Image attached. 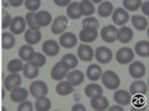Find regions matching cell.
<instances>
[{"label": "cell", "mask_w": 149, "mask_h": 111, "mask_svg": "<svg viewBox=\"0 0 149 111\" xmlns=\"http://www.w3.org/2000/svg\"><path fill=\"white\" fill-rule=\"evenodd\" d=\"M103 86L108 89H117L120 87V77L112 70H107L101 75Z\"/></svg>", "instance_id": "obj_1"}, {"label": "cell", "mask_w": 149, "mask_h": 111, "mask_svg": "<svg viewBox=\"0 0 149 111\" xmlns=\"http://www.w3.org/2000/svg\"><path fill=\"white\" fill-rule=\"evenodd\" d=\"M69 73V68L63 61L56 63L51 69V78L54 80H63Z\"/></svg>", "instance_id": "obj_2"}, {"label": "cell", "mask_w": 149, "mask_h": 111, "mask_svg": "<svg viewBox=\"0 0 149 111\" xmlns=\"http://www.w3.org/2000/svg\"><path fill=\"white\" fill-rule=\"evenodd\" d=\"M29 92L33 97L46 96L47 92H49V87L42 80H36V82H32L31 86H29Z\"/></svg>", "instance_id": "obj_3"}, {"label": "cell", "mask_w": 149, "mask_h": 111, "mask_svg": "<svg viewBox=\"0 0 149 111\" xmlns=\"http://www.w3.org/2000/svg\"><path fill=\"white\" fill-rule=\"evenodd\" d=\"M26 27H27V24H26L24 18L21 17V15H18V17L12 18V22H10L9 28H10V33H12V35H21V33L24 32Z\"/></svg>", "instance_id": "obj_4"}, {"label": "cell", "mask_w": 149, "mask_h": 111, "mask_svg": "<svg viewBox=\"0 0 149 111\" xmlns=\"http://www.w3.org/2000/svg\"><path fill=\"white\" fill-rule=\"evenodd\" d=\"M111 15H112V21L116 26H125L130 18L129 13L124 8H116Z\"/></svg>", "instance_id": "obj_5"}, {"label": "cell", "mask_w": 149, "mask_h": 111, "mask_svg": "<svg viewBox=\"0 0 149 111\" xmlns=\"http://www.w3.org/2000/svg\"><path fill=\"white\" fill-rule=\"evenodd\" d=\"M113 54L108 47H104V46H100L96 50V60L101 64H108L112 60Z\"/></svg>", "instance_id": "obj_6"}, {"label": "cell", "mask_w": 149, "mask_h": 111, "mask_svg": "<svg viewBox=\"0 0 149 111\" xmlns=\"http://www.w3.org/2000/svg\"><path fill=\"white\" fill-rule=\"evenodd\" d=\"M68 27V18L65 15H59L55 18V21L52 22V26H51V31L52 33L55 35H61V33L65 32Z\"/></svg>", "instance_id": "obj_7"}, {"label": "cell", "mask_w": 149, "mask_h": 111, "mask_svg": "<svg viewBox=\"0 0 149 111\" xmlns=\"http://www.w3.org/2000/svg\"><path fill=\"white\" fill-rule=\"evenodd\" d=\"M113 100H115V102L118 103L120 106H126V105H130L131 103L133 97H131V93L127 92V91L117 89L113 95Z\"/></svg>", "instance_id": "obj_8"}, {"label": "cell", "mask_w": 149, "mask_h": 111, "mask_svg": "<svg viewBox=\"0 0 149 111\" xmlns=\"http://www.w3.org/2000/svg\"><path fill=\"white\" fill-rule=\"evenodd\" d=\"M59 42H60V45H61L63 47L72 49V47H74V46L77 45L78 37L74 35L73 32H64V33H61V36H60Z\"/></svg>", "instance_id": "obj_9"}, {"label": "cell", "mask_w": 149, "mask_h": 111, "mask_svg": "<svg viewBox=\"0 0 149 111\" xmlns=\"http://www.w3.org/2000/svg\"><path fill=\"white\" fill-rule=\"evenodd\" d=\"M134 59V51L129 47H123L116 52V60L120 64H129Z\"/></svg>", "instance_id": "obj_10"}, {"label": "cell", "mask_w": 149, "mask_h": 111, "mask_svg": "<svg viewBox=\"0 0 149 111\" xmlns=\"http://www.w3.org/2000/svg\"><path fill=\"white\" fill-rule=\"evenodd\" d=\"M116 36H117V28L115 26H106L101 31V37L107 43H112L116 41Z\"/></svg>", "instance_id": "obj_11"}, {"label": "cell", "mask_w": 149, "mask_h": 111, "mask_svg": "<svg viewBox=\"0 0 149 111\" xmlns=\"http://www.w3.org/2000/svg\"><path fill=\"white\" fill-rule=\"evenodd\" d=\"M129 74L135 79H140L145 74V66L140 61H133L129 66Z\"/></svg>", "instance_id": "obj_12"}, {"label": "cell", "mask_w": 149, "mask_h": 111, "mask_svg": "<svg viewBox=\"0 0 149 111\" xmlns=\"http://www.w3.org/2000/svg\"><path fill=\"white\" fill-rule=\"evenodd\" d=\"M91 106L93 110L97 111H103L108 109V100L102 95H98L94 97H91Z\"/></svg>", "instance_id": "obj_13"}, {"label": "cell", "mask_w": 149, "mask_h": 111, "mask_svg": "<svg viewBox=\"0 0 149 111\" xmlns=\"http://www.w3.org/2000/svg\"><path fill=\"white\" fill-rule=\"evenodd\" d=\"M97 37H98V32L94 28H83L79 32V38L84 43H91V42L96 41Z\"/></svg>", "instance_id": "obj_14"}, {"label": "cell", "mask_w": 149, "mask_h": 111, "mask_svg": "<svg viewBox=\"0 0 149 111\" xmlns=\"http://www.w3.org/2000/svg\"><path fill=\"white\" fill-rule=\"evenodd\" d=\"M129 92L134 96H144L148 92V86L143 80H135V82L131 83Z\"/></svg>", "instance_id": "obj_15"}, {"label": "cell", "mask_w": 149, "mask_h": 111, "mask_svg": "<svg viewBox=\"0 0 149 111\" xmlns=\"http://www.w3.org/2000/svg\"><path fill=\"white\" fill-rule=\"evenodd\" d=\"M42 51L45 52L47 56H55L60 51V46H59V43L56 41H54V40H47L42 45Z\"/></svg>", "instance_id": "obj_16"}, {"label": "cell", "mask_w": 149, "mask_h": 111, "mask_svg": "<svg viewBox=\"0 0 149 111\" xmlns=\"http://www.w3.org/2000/svg\"><path fill=\"white\" fill-rule=\"evenodd\" d=\"M133 29L130 27H126V26H123L120 29H117V36H116V40H118L121 43H127L133 40Z\"/></svg>", "instance_id": "obj_17"}, {"label": "cell", "mask_w": 149, "mask_h": 111, "mask_svg": "<svg viewBox=\"0 0 149 111\" xmlns=\"http://www.w3.org/2000/svg\"><path fill=\"white\" fill-rule=\"evenodd\" d=\"M78 58L80 60H83V61H91V60L94 58L93 49L91 47V46L86 45V43L80 45L79 47H78Z\"/></svg>", "instance_id": "obj_18"}, {"label": "cell", "mask_w": 149, "mask_h": 111, "mask_svg": "<svg viewBox=\"0 0 149 111\" xmlns=\"http://www.w3.org/2000/svg\"><path fill=\"white\" fill-rule=\"evenodd\" d=\"M21 83H22L21 75H19L18 73H13V74L10 73L4 80V87H5V89L12 91L13 88H15V87L21 86Z\"/></svg>", "instance_id": "obj_19"}, {"label": "cell", "mask_w": 149, "mask_h": 111, "mask_svg": "<svg viewBox=\"0 0 149 111\" xmlns=\"http://www.w3.org/2000/svg\"><path fill=\"white\" fill-rule=\"evenodd\" d=\"M66 80L73 87H77V86H79V84H82L83 83L84 74H83V72H80V70H72V72L68 73Z\"/></svg>", "instance_id": "obj_20"}, {"label": "cell", "mask_w": 149, "mask_h": 111, "mask_svg": "<svg viewBox=\"0 0 149 111\" xmlns=\"http://www.w3.org/2000/svg\"><path fill=\"white\" fill-rule=\"evenodd\" d=\"M27 97H28V92H27L26 88H23V87H15V88H13L10 91V100L13 102H22V101L27 100Z\"/></svg>", "instance_id": "obj_21"}, {"label": "cell", "mask_w": 149, "mask_h": 111, "mask_svg": "<svg viewBox=\"0 0 149 111\" xmlns=\"http://www.w3.org/2000/svg\"><path fill=\"white\" fill-rule=\"evenodd\" d=\"M41 32L40 29H27L24 32V40L28 45H36L41 41Z\"/></svg>", "instance_id": "obj_22"}, {"label": "cell", "mask_w": 149, "mask_h": 111, "mask_svg": "<svg viewBox=\"0 0 149 111\" xmlns=\"http://www.w3.org/2000/svg\"><path fill=\"white\" fill-rule=\"evenodd\" d=\"M35 18H36V23H37V26H38V28L49 26L50 23L52 22L51 14H50L49 12H46V10H41V12L36 13Z\"/></svg>", "instance_id": "obj_23"}, {"label": "cell", "mask_w": 149, "mask_h": 111, "mask_svg": "<svg viewBox=\"0 0 149 111\" xmlns=\"http://www.w3.org/2000/svg\"><path fill=\"white\" fill-rule=\"evenodd\" d=\"M79 12H80V15L91 17L96 12V8H94L92 1H89V0H83V1L79 3Z\"/></svg>", "instance_id": "obj_24"}, {"label": "cell", "mask_w": 149, "mask_h": 111, "mask_svg": "<svg viewBox=\"0 0 149 111\" xmlns=\"http://www.w3.org/2000/svg\"><path fill=\"white\" fill-rule=\"evenodd\" d=\"M101 75H102V69H101L100 65H97V64H92V65L88 66L87 77L92 80V82H96V80H98L101 78Z\"/></svg>", "instance_id": "obj_25"}, {"label": "cell", "mask_w": 149, "mask_h": 111, "mask_svg": "<svg viewBox=\"0 0 149 111\" xmlns=\"http://www.w3.org/2000/svg\"><path fill=\"white\" fill-rule=\"evenodd\" d=\"M56 92L60 96H68L74 92V87L68 80H60V83L56 86Z\"/></svg>", "instance_id": "obj_26"}, {"label": "cell", "mask_w": 149, "mask_h": 111, "mask_svg": "<svg viewBox=\"0 0 149 111\" xmlns=\"http://www.w3.org/2000/svg\"><path fill=\"white\" fill-rule=\"evenodd\" d=\"M66 15L69 17L70 19H79L80 17V12H79V3L77 1H70V4L68 5V9H66Z\"/></svg>", "instance_id": "obj_27"}, {"label": "cell", "mask_w": 149, "mask_h": 111, "mask_svg": "<svg viewBox=\"0 0 149 111\" xmlns=\"http://www.w3.org/2000/svg\"><path fill=\"white\" fill-rule=\"evenodd\" d=\"M33 54H35V50H33L31 45H23L18 51V55L22 61H29L33 56Z\"/></svg>", "instance_id": "obj_28"}, {"label": "cell", "mask_w": 149, "mask_h": 111, "mask_svg": "<svg viewBox=\"0 0 149 111\" xmlns=\"http://www.w3.org/2000/svg\"><path fill=\"white\" fill-rule=\"evenodd\" d=\"M15 45V37L10 32H4L1 35V47L4 50H9Z\"/></svg>", "instance_id": "obj_29"}, {"label": "cell", "mask_w": 149, "mask_h": 111, "mask_svg": "<svg viewBox=\"0 0 149 111\" xmlns=\"http://www.w3.org/2000/svg\"><path fill=\"white\" fill-rule=\"evenodd\" d=\"M35 109L37 111H49L51 109V101L47 98L46 96L37 97V101L35 103Z\"/></svg>", "instance_id": "obj_30"}, {"label": "cell", "mask_w": 149, "mask_h": 111, "mask_svg": "<svg viewBox=\"0 0 149 111\" xmlns=\"http://www.w3.org/2000/svg\"><path fill=\"white\" fill-rule=\"evenodd\" d=\"M134 51L136 55L141 56V58H148L149 56V42L148 41H139L135 45Z\"/></svg>", "instance_id": "obj_31"}, {"label": "cell", "mask_w": 149, "mask_h": 111, "mask_svg": "<svg viewBox=\"0 0 149 111\" xmlns=\"http://www.w3.org/2000/svg\"><path fill=\"white\" fill-rule=\"evenodd\" d=\"M97 12H98V14H100L101 17H103V18H107V17L111 15V14H112V12H113L112 3H110V1H102L100 4V6H98Z\"/></svg>", "instance_id": "obj_32"}, {"label": "cell", "mask_w": 149, "mask_h": 111, "mask_svg": "<svg viewBox=\"0 0 149 111\" xmlns=\"http://www.w3.org/2000/svg\"><path fill=\"white\" fill-rule=\"evenodd\" d=\"M131 22H133V26L138 31H144L148 27V19L141 15H133L131 17Z\"/></svg>", "instance_id": "obj_33"}, {"label": "cell", "mask_w": 149, "mask_h": 111, "mask_svg": "<svg viewBox=\"0 0 149 111\" xmlns=\"http://www.w3.org/2000/svg\"><path fill=\"white\" fill-rule=\"evenodd\" d=\"M22 70H23V74H24V77H26V78H28V79H35L36 77H38V74H40L38 68H36V66H32L29 63L24 64Z\"/></svg>", "instance_id": "obj_34"}, {"label": "cell", "mask_w": 149, "mask_h": 111, "mask_svg": "<svg viewBox=\"0 0 149 111\" xmlns=\"http://www.w3.org/2000/svg\"><path fill=\"white\" fill-rule=\"evenodd\" d=\"M103 89L101 86H98L97 83H91L86 87L84 89V93H86L87 97H94V96H98V95H102Z\"/></svg>", "instance_id": "obj_35"}, {"label": "cell", "mask_w": 149, "mask_h": 111, "mask_svg": "<svg viewBox=\"0 0 149 111\" xmlns=\"http://www.w3.org/2000/svg\"><path fill=\"white\" fill-rule=\"evenodd\" d=\"M32 66H36V68H41L46 64V56L41 52H35L33 56L31 58V60L28 61Z\"/></svg>", "instance_id": "obj_36"}, {"label": "cell", "mask_w": 149, "mask_h": 111, "mask_svg": "<svg viewBox=\"0 0 149 111\" xmlns=\"http://www.w3.org/2000/svg\"><path fill=\"white\" fill-rule=\"evenodd\" d=\"M141 4H143V1H140V0H124L123 1L124 9L126 12L127 10H130V12L138 10V9L141 6Z\"/></svg>", "instance_id": "obj_37"}, {"label": "cell", "mask_w": 149, "mask_h": 111, "mask_svg": "<svg viewBox=\"0 0 149 111\" xmlns=\"http://www.w3.org/2000/svg\"><path fill=\"white\" fill-rule=\"evenodd\" d=\"M61 61L65 64L69 69H74L78 65V58L74 54H66V55H64Z\"/></svg>", "instance_id": "obj_38"}, {"label": "cell", "mask_w": 149, "mask_h": 111, "mask_svg": "<svg viewBox=\"0 0 149 111\" xmlns=\"http://www.w3.org/2000/svg\"><path fill=\"white\" fill-rule=\"evenodd\" d=\"M23 61L21 59H14V60H10L8 64V70L12 74L13 73H18V72H21V70L23 69Z\"/></svg>", "instance_id": "obj_39"}, {"label": "cell", "mask_w": 149, "mask_h": 111, "mask_svg": "<svg viewBox=\"0 0 149 111\" xmlns=\"http://www.w3.org/2000/svg\"><path fill=\"white\" fill-rule=\"evenodd\" d=\"M24 21H26V24L29 27V29H40V28H38V26H37V23H36L35 13H31V12L27 13Z\"/></svg>", "instance_id": "obj_40"}, {"label": "cell", "mask_w": 149, "mask_h": 111, "mask_svg": "<svg viewBox=\"0 0 149 111\" xmlns=\"http://www.w3.org/2000/svg\"><path fill=\"white\" fill-rule=\"evenodd\" d=\"M24 5H26V8L28 9L31 13H35V10H37V9L40 8L41 1H40V0H26Z\"/></svg>", "instance_id": "obj_41"}, {"label": "cell", "mask_w": 149, "mask_h": 111, "mask_svg": "<svg viewBox=\"0 0 149 111\" xmlns=\"http://www.w3.org/2000/svg\"><path fill=\"white\" fill-rule=\"evenodd\" d=\"M83 26H84V28H94V29H97L98 28V21L94 18V17H87V18L83 21Z\"/></svg>", "instance_id": "obj_42"}, {"label": "cell", "mask_w": 149, "mask_h": 111, "mask_svg": "<svg viewBox=\"0 0 149 111\" xmlns=\"http://www.w3.org/2000/svg\"><path fill=\"white\" fill-rule=\"evenodd\" d=\"M10 22H12L10 14H9L8 12H3V14H1V24H0V27H1L3 29L8 28V27L10 26Z\"/></svg>", "instance_id": "obj_43"}, {"label": "cell", "mask_w": 149, "mask_h": 111, "mask_svg": "<svg viewBox=\"0 0 149 111\" xmlns=\"http://www.w3.org/2000/svg\"><path fill=\"white\" fill-rule=\"evenodd\" d=\"M17 110L18 111H33V105H32V102L24 100V101H22V102H19V106Z\"/></svg>", "instance_id": "obj_44"}, {"label": "cell", "mask_w": 149, "mask_h": 111, "mask_svg": "<svg viewBox=\"0 0 149 111\" xmlns=\"http://www.w3.org/2000/svg\"><path fill=\"white\" fill-rule=\"evenodd\" d=\"M141 10H143V13L145 15L149 14V1H145L141 4Z\"/></svg>", "instance_id": "obj_45"}, {"label": "cell", "mask_w": 149, "mask_h": 111, "mask_svg": "<svg viewBox=\"0 0 149 111\" xmlns=\"http://www.w3.org/2000/svg\"><path fill=\"white\" fill-rule=\"evenodd\" d=\"M72 111H86V107H84L82 103H77L72 107Z\"/></svg>", "instance_id": "obj_46"}, {"label": "cell", "mask_w": 149, "mask_h": 111, "mask_svg": "<svg viewBox=\"0 0 149 111\" xmlns=\"http://www.w3.org/2000/svg\"><path fill=\"white\" fill-rule=\"evenodd\" d=\"M54 3H55L56 5H59V6H65V5H69L70 4L69 0H55Z\"/></svg>", "instance_id": "obj_47"}, {"label": "cell", "mask_w": 149, "mask_h": 111, "mask_svg": "<svg viewBox=\"0 0 149 111\" xmlns=\"http://www.w3.org/2000/svg\"><path fill=\"white\" fill-rule=\"evenodd\" d=\"M9 4H10L12 6H19V5L23 4V1H22V0H10V1H9Z\"/></svg>", "instance_id": "obj_48"}, {"label": "cell", "mask_w": 149, "mask_h": 111, "mask_svg": "<svg viewBox=\"0 0 149 111\" xmlns=\"http://www.w3.org/2000/svg\"><path fill=\"white\" fill-rule=\"evenodd\" d=\"M108 110H110V111H123V107H120V106H116V105H115V106H112V107H110V106H108Z\"/></svg>", "instance_id": "obj_49"}, {"label": "cell", "mask_w": 149, "mask_h": 111, "mask_svg": "<svg viewBox=\"0 0 149 111\" xmlns=\"http://www.w3.org/2000/svg\"><path fill=\"white\" fill-rule=\"evenodd\" d=\"M131 111H145V109H135V107H133Z\"/></svg>", "instance_id": "obj_50"}]
</instances>
